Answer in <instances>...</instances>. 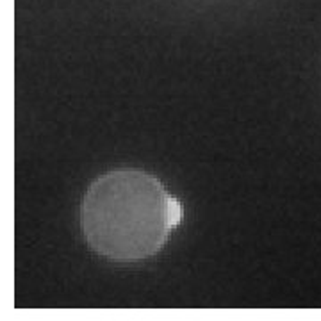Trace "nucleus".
I'll use <instances>...</instances> for the list:
<instances>
[{
	"mask_svg": "<svg viewBox=\"0 0 321 321\" xmlns=\"http://www.w3.org/2000/svg\"><path fill=\"white\" fill-rule=\"evenodd\" d=\"M182 218V202L157 175L129 166L97 175L79 207L86 244L113 262H139L157 255Z\"/></svg>",
	"mask_w": 321,
	"mask_h": 321,
	"instance_id": "1",
	"label": "nucleus"
}]
</instances>
